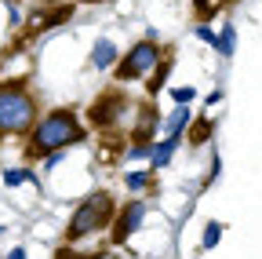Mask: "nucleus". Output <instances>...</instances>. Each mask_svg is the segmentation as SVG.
Listing matches in <instances>:
<instances>
[{
  "instance_id": "f257e3e1",
  "label": "nucleus",
  "mask_w": 262,
  "mask_h": 259,
  "mask_svg": "<svg viewBox=\"0 0 262 259\" xmlns=\"http://www.w3.org/2000/svg\"><path fill=\"white\" fill-rule=\"evenodd\" d=\"M88 139V128L80 124L77 110H51L44 117H37L26 143V157H51V153H66L70 146Z\"/></svg>"
},
{
  "instance_id": "f03ea898",
  "label": "nucleus",
  "mask_w": 262,
  "mask_h": 259,
  "mask_svg": "<svg viewBox=\"0 0 262 259\" xmlns=\"http://www.w3.org/2000/svg\"><path fill=\"white\" fill-rule=\"evenodd\" d=\"M37 117H40L37 99H33V91L22 81L0 84V139H8V135H29L33 124H37Z\"/></svg>"
},
{
  "instance_id": "7ed1b4c3",
  "label": "nucleus",
  "mask_w": 262,
  "mask_h": 259,
  "mask_svg": "<svg viewBox=\"0 0 262 259\" xmlns=\"http://www.w3.org/2000/svg\"><path fill=\"white\" fill-rule=\"evenodd\" d=\"M117 215V201L110 190H95L77 205V212L70 215V226H66V237L70 241H84L91 234H102L106 226H113Z\"/></svg>"
},
{
  "instance_id": "20e7f679",
  "label": "nucleus",
  "mask_w": 262,
  "mask_h": 259,
  "mask_svg": "<svg viewBox=\"0 0 262 259\" xmlns=\"http://www.w3.org/2000/svg\"><path fill=\"white\" fill-rule=\"evenodd\" d=\"M164 58V51L153 44V41H139L120 62H117V81H139V77H149L157 70V62Z\"/></svg>"
},
{
  "instance_id": "39448f33",
  "label": "nucleus",
  "mask_w": 262,
  "mask_h": 259,
  "mask_svg": "<svg viewBox=\"0 0 262 259\" xmlns=\"http://www.w3.org/2000/svg\"><path fill=\"white\" fill-rule=\"evenodd\" d=\"M127 110H131V99L124 91H102L98 99L91 103V110H88V121H91V128H102V132H113V128L127 117Z\"/></svg>"
},
{
  "instance_id": "423d86ee",
  "label": "nucleus",
  "mask_w": 262,
  "mask_h": 259,
  "mask_svg": "<svg viewBox=\"0 0 262 259\" xmlns=\"http://www.w3.org/2000/svg\"><path fill=\"white\" fill-rule=\"evenodd\" d=\"M142 219H146V201H127V205H120L117 208V215H113V230H110V241L113 245H124L131 234L142 226Z\"/></svg>"
},
{
  "instance_id": "0eeeda50",
  "label": "nucleus",
  "mask_w": 262,
  "mask_h": 259,
  "mask_svg": "<svg viewBox=\"0 0 262 259\" xmlns=\"http://www.w3.org/2000/svg\"><path fill=\"white\" fill-rule=\"evenodd\" d=\"M157 128H160V113H157V106H153V103L139 106V113H135V128H131V143H153Z\"/></svg>"
},
{
  "instance_id": "6e6552de",
  "label": "nucleus",
  "mask_w": 262,
  "mask_h": 259,
  "mask_svg": "<svg viewBox=\"0 0 262 259\" xmlns=\"http://www.w3.org/2000/svg\"><path fill=\"white\" fill-rule=\"evenodd\" d=\"M175 150H179V139H175V135H164L160 143H153V153H149V172L168 168V165H171V157H175Z\"/></svg>"
},
{
  "instance_id": "1a4fd4ad",
  "label": "nucleus",
  "mask_w": 262,
  "mask_h": 259,
  "mask_svg": "<svg viewBox=\"0 0 262 259\" xmlns=\"http://www.w3.org/2000/svg\"><path fill=\"white\" fill-rule=\"evenodd\" d=\"M91 66H95V70H110V66H117V44H113L110 37L95 41V48H91Z\"/></svg>"
},
{
  "instance_id": "9d476101",
  "label": "nucleus",
  "mask_w": 262,
  "mask_h": 259,
  "mask_svg": "<svg viewBox=\"0 0 262 259\" xmlns=\"http://www.w3.org/2000/svg\"><path fill=\"white\" fill-rule=\"evenodd\" d=\"M189 124H193V110H189V106H179V110H171L168 121H164V132L175 135V139H182Z\"/></svg>"
},
{
  "instance_id": "9b49d317",
  "label": "nucleus",
  "mask_w": 262,
  "mask_h": 259,
  "mask_svg": "<svg viewBox=\"0 0 262 259\" xmlns=\"http://www.w3.org/2000/svg\"><path fill=\"white\" fill-rule=\"evenodd\" d=\"M211 132H215V121H208V117H196V121L186 128V139H189V146H204V143L211 139Z\"/></svg>"
},
{
  "instance_id": "f8f14e48",
  "label": "nucleus",
  "mask_w": 262,
  "mask_h": 259,
  "mask_svg": "<svg viewBox=\"0 0 262 259\" xmlns=\"http://www.w3.org/2000/svg\"><path fill=\"white\" fill-rule=\"evenodd\" d=\"M168 73H171V55L157 62V70H153V81H146V91H149V95H157V91L164 88V81H168Z\"/></svg>"
},
{
  "instance_id": "ddd939ff",
  "label": "nucleus",
  "mask_w": 262,
  "mask_h": 259,
  "mask_svg": "<svg viewBox=\"0 0 262 259\" xmlns=\"http://www.w3.org/2000/svg\"><path fill=\"white\" fill-rule=\"evenodd\" d=\"M124 186L135 190V193H139V190H149V186H153V172H149V168H142V172H127V175H124Z\"/></svg>"
},
{
  "instance_id": "4468645a",
  "label": "nucleus",
  "mask_w": 262,
  "mask_h": 259,
  "mask_svg": "<svg viewBox=\"0 0 262 259\" xmlns=\"http://www.w3.org/2000/svg\"><path fill=\"white\" fill-rule=\"evenodd\" d=\"M222 230H226V226L219 223V219H211L208 226H204V234H201V248L208 252V248H215L219 241H222Z\"/></svg>"
},
{
  "instance_id": "2eb2a0df",
  "label": "nucleus",
  "mask_w": 262,
  "mask_h": 259,
  "mask_svg": "<svg viewBox=\"0 0 262 259\" xmlns=\"http://www.w3.org/2000/svg\"><path fill=\"white\" fill-rule=\"evenodd\" d=\"M4 183L8 186H22V183H37V175H33L29 168H8L4 172Z\"/></svg>"
},
{
  "instance_id": "dca6fc26",
  "label": "nucleus",
  "mask_w": 262,
  "mask_h": 259,
  "mask_svg": "<svg viewBox=\"0 0 262 259\" xmlns=\"http://www.w3.org/2000/svg\"><path fill=\"white\" fill-rule=\"evenodd\" d=\"M233 44H237V29H233V26H226L222 33H219V44H215V48L229 58V55H233Z\"/></svg>"
},
{
  "instance_id": "f3484780",
  "label": "nucleus",
  "mask_w": 262,
  "mask_h": 259,
  "mask_svg": "<svg viewBox=\"0 0 262 259\" xmlns=\"http://www.w3.org/2000/svg\"><path fill=\"white\" fill-rule=\"evenodd\" d=\"M55 259H102V252H88L84 255V252H73V248H58Z\"/></svg>"
},
{
  "instance_id": "a211bd4d",
  "label": "nucleus",
  "mask_w": 262,
  "mask_h": 259,
  "mask_svg": "<svg viewBox=\"0 0 262 259\" xmlns=\"http://www.w3.org/2000/svg\"><path fill=\"white\" fill-rule=\"evenodd\" d=\"M171 99H175L179 106H189V103L196 99V91H193V88H171Z\"/></svg>"
},
{
  "instance_id": "6ab92c4d",
  "label": "nucleus",
  "mask_w": 262,
  "mask_h": 259,
  "mask_svg": "<svg viewBox=\"0 0 262 259\" xmlns=\"http://www.w3.org/2000/svg\"><path fill=\"white\" fill-rule=\"evenodd\" d=\"M193 4H196V15H201V18H208V15L215 11V4H211V0H193Z\"/></svg>"
},
{
  "instance_id": "aec40b11",
  "label": "nucleus",
  "mask_w": 262,
  "mask_h": 259,
  "mask_svg": "<svg viewBox=\"0 0 262 259\" xmlns=\"http://www.w3.org/2000/svg\"><path fill=\"white\" fill-rule=\"evenodd\" d=\"M196 37H201V41H208V44H219V37L211 33L208 26H196Z\"/></svg>"
},
{
  "instance_id": "412c9836",
  "label": "nucleus",
  "mask_w": 262,
  "mask_h": 259,
  "mask_svg": "<svg viewBox=\"0 0 262 259\" xmlns=\"http://www.w3.org/2000/svg\"><path fill=\"white\" fill-rule=\"evenodd\" d=\"M8 259H26V248H11V252H8Z\"/></svg>"
},
{
  "instance_id": "4be33fe9",
  "label": "nucleus",
  "mask_w": 262,
  "mask_h": 259,
  "mask_svg": "<svg viewBox=\"0 0 262 259\" xmlns=\"http://www.w3.org/2000/svg\"><path fill=\"white\" fill-rule=\"evenodd\" d=\"M80 4H102V0H80Z\"/></svg>"
},
{
  "instance_id": "5701e85b",
  "label": "nucleus",
  "mask_w": 262,
  "mask_h": 259,
  "mask_svg": "<svg viewBox=\"0 0 262 259\" xmlns=\"http://www.w3.org/2000/svg\"><path fill=\"white\" fill-rule=\"evenodd\" d=\"M44 4H58V0H44Z\"/></svg>"
},
{
  "instance_id": "b1692460",
  "label": "nucleus",
  "mask_w": 262,
  "mask_h": 259,
  "mask_svg": "<svg viewBox=\"0 0 262 259\" xmlns=\"http://www.w3.org/2000/svg\"><path fill=\"white\" fill-rule=\"evenodd\" d=\"M0 234H4V226H0Z\"/></svg>"
}]
</instances>
